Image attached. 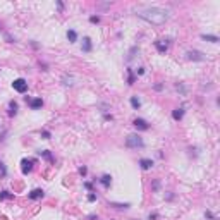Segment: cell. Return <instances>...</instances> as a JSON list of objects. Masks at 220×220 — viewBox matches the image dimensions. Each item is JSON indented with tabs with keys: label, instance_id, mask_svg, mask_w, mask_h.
Segmentation results:
<instances>
[{
	"label": "cell",
	"instance_id": "cell-1",
	"mask_svg": "<svg viewBox=\"0 0 220 220\" xmlns=\"http://www.w3.org/2000/svg\"><path fill=\"white\" fill-rule=\"evenodd\" d=\"M136 14L151 24H163L169 19V11L162 7H138Z\"/></svg>",
	"mask_w": 220,
	"mask_h": 220
},
{
	"label": "cell",
	"instance_id": "cell-2",
	"mask_svg": "<svg viewBox=\"0 0 220 220\" xmlns=\"http://www.w3.org/2000/svg\"><path fill=\"white\" fill-rule=\"evenodd\" d=\"M126 146L127 148H141L143 146V140L138 134H129L126 140Z\"/></svg>",
	"mask_w": 220,
	"mask_h": 220
},
{
	"label": "cell",
	"instance_id": "cell-3",
	"mask_svg": "<svg viewBox=\"0 0 220 220\" xmlns=\"http://www.w3.org/2000/svg\"><path fill=\"white\" fill-rule=\"evenodd\" d=\"M12 88H14L17 93H24L28 90L26 79H22V77H19V79H14V83H12Z\"/></svg>",
	"mask_w": 220,
	"mask_h": 220
},
{
	"label": "cell",
	"instance_id": "cell-4",
	"mask_svg": "<svg viewBox=\"0 0 220 220\" xmlns=\"http://www.w3.org/2000/svg\"><path fill=\"white\" fill-rule=\"evenodd\" d=\"M188 59L189 60H205L206 57L201 52H198V50H191V52H188Z\"/></svg>",
	"mask_w": 220,
	"mask_h": 220
},
{
	"label": "cell",
	"instance_id": "cell-5",
	"mask_svg": "<svg viewBox=\"0 0 220 220\" xmlns=\"http://www.w3.org/2000/svg\"><path fill=\"white\" fill-rule=\"evenodd\" d=\"M21 165H22V174H28V172H31V169H33V160H24L21 162Z\"/></svg>",
	"mask_w": 220,
	"mask_h": 220
},
{
	"label": "cell",
	"instance_id": "cell-6",
	"mask_svg": "<svg viewBox=\"0 0 220 220\" xmlns=\"http://www.w3.org/2000/svg\"><path fill=\"white\" fill-rule=\"evenodd\" d=\"M134 126L138 129H141V131H146V129L150 127V126H148V122H146V120H143V119H136V120H134Z\"/></svg>",
	"mask_w": 220,
	"mask_h": 220
},
{
	"label": "cell",
	"instance_id": "cell-7",
	"mask_svg": "<svg viewBox=\"0 0 220 220\" xmlns=\"http://www.w3.org/2000/svg\"><path fill=\"white\" fill-rule=\"evenodd\" d=\"M140 165L143 170H148V169H151L153 167V162L150 160V158H143V160H140Z\"/></svg>",
	"mask_w": 220,
	"mask_h": 220
},
{
	"label": "cell",
	"instance_id": "cell-8",
	"mask_svg": "<svg viewBox=\"0 0 220 220\" xmlns=\"http://www.w3.org/2000/svg\"><path fill=\"white\" fill-rule=\"evenodd\" d=\"M29 198H31V199H40V198H43V191H41V189H33L31 193H29Z\"/></svg>",
	"mask_w": 220,
	"mask_h": 220
},
{
	"label": "cell",
	"instance_id": "cell-9",
	"mask_svg": "<svg viewBox=\"0 0 220 220\" xmlns=\"http://www.w3.org/2000/svg\"><path fill=\"white\" fill-rule=\"evenodd\" d=\"M41 105H43L41 98H34V100H31V102H29V107H31V108H34V110H36V108H40Z\"/></svg>",
	"mask_w": 220,
	"mask_h": 220
},
{
	"label": "cell",
	"instance_id": "cell-10",
	"mask_svg": "<svg viewBox=\"0 0 220 220\" xmlns=\"http://www.w3.org/2000/svg\"><path fill=\"white\" fill-rule=\"evenodd\" d=\"M83 50L84 52H91V40L90 38H84L83 40Z\"/></svg>",
	"mask_w": 220,
	"mask_h": 220
},
{
	"label": "cell",
	"instance_id": "cell-11",
	"mask_svg": "<svg viewBox=\"0 0 220 220\" xmlns=\"http://www.w3.org/2000/svg\"><path fill=\"white\" fill-rule=\"evenodd\" d=\"M182 115H184V110H182V108H176V110H174V113H172V117L176 119V120H181V119H182Z\"/></svg>",
	"mask_w": 220,
	"mask_h": 220
},
{
	"label": "cell",
	"instance_id": "cell-12",
	"mask_svg": "<svg viewBox=\"0 0 220 220\" xmlns=\"http://www.w3.org/2000/svg\"><path fill=\"white\" fill-rule=\"evenodd\" d=\"M100 182H102L103 186H105V188H108V186H110V182H112V177H110L108 174H105V176H103V177L100 179Z\"/></svg>",
	"mask_w": 220,
	"mask_h": 220
},
{
	"label": "cell",
	"instance_id": "cell-13",
	"mask_svg": "<svg viewBox=\"0 0 220 220\" xmlns=\"http://www.w3.org/2000/svg\"><path fill=\"white\" fill-rule=\"evenodd\" d=\"M155 47H156V50H158L160 54H165V52H167V45H165V43H162V41H155Z\"/></svg>",
	"mask_w": 220,
	"mask_h": 220
},
{
	"label": "cell",
	"instance_id": "cell-14",
	"mask_svg": "<svg viewBox=\"0 0 220 220\" xmlns=\"http://www.w3.org/2000/svg\"><path fill=\"white\" fill-rule=\"evenodd\" d=\"M67 38H69V41H71V43H74L76 40H77V34H76V31L69 29V31H67Z\"/></svg>",
	"mask_w": 220,
	"mask_h": 220
},
{
	"label": "cell",
	"instance_id": "cell-15",
	"mask_svg": "<svg viewBox=\"0 0 220 220\" xmlns=\"http://www.w3.org/2000/svg\"><path fill=\"white\" fill-rule=\"evenodd\" d=\"M201 38H203V40H206V41H212V43H217V41H218V38L213 36V34H203Z\"/></svg>",
	"mask_w": 220,
	"mask_h": 220
},
{
	"label": "cell",
	"instance_id": "cell-16",
	"mask_svg": "<svg viewBox=\"0 0 220 220\" xmlns=\"http://www.w3.org/2000/svg\"><path fill=\"white\" fill-rule=\"evenodd\" d=\"M131 105H133V108H136V110H138V108L141 107V102L136 97H133V98H131Z\"/></svg>",
	"mask_w": 220,
	"mask_h": 220
},
{
	"label": "cell",
	"instance_id": "cell-17",
	"mask_svg": "<svg viewBox=\"0 0 220 220\" xmlns=\"http://www.w3.org/2000/svg\"><path fill=\"white\" fill-rule=\"evenodd\" d=\"M9 107H11V112H9V113H11V115H16V112H17V103L16 102H11V103H9Z\"/></svg>",
	"mask_w": 220,
	"mask_h": 220
},
{
	"label": "cell",
	"instance_id": "cell-18",
	"mask_svg": "<svg viewBox=\"0 0 220 220\" xmlns=\"http://www.w3.org/2000/svg\"><path fill=\"white\" fill-rule=\"evenodd\" d=\"M5 198H12V194H9L7 191H2L0 193V199H5Z\"/></svg>",
	"mask_w": 220,
	"mask_h": 220
},
{
	"label": "cell",
	"instance_id": "cell-19",
	"mask_svg": "<svg viewBox=\"0 0 220 220\" xmlns=\"http://www.w3.org/2000/svg\"><path fill=\"white\" fill-rule=\"evenodd\" d=\"M64 84H72V77H67V76H64Z\"/></svg>",
	"mask_w": 220,
	"mask_h": 220
},
{
	"label": "cell",
	"instance_id": "cell-20",
	"mask_svg": "<svg viewBox=\"0 0 220 220\" xmlns=\"http://www.w3.org/2000/svg\"><path fill=\"white\" fill-rule=\"evenodd\" d=\"M41 155L45 156V158H47V160H52V155H50L48 151H41Z\"/></svg>",
	"mask_w": 220,
	"mask_h": 220
},
{
	"label": "cell",
	"instance_id": "cell-21",
	"mask_svg": "<svg viewBox=\"0 0 220 220\" xmlns=\"http://www.w3.org/2000/svg\"><path fill=\"white\" fill-rule=\"evenodd\" d=\"M90 21H91V22H100V17H98V16H91V17H90Z\"/></svg>",
	"mask_w": 220,
	"mask_h": 220
},
{
	"label": "cell",
	"instance_id": "cell-22",
	"mask_svg": "<svg viewBox=\"0 0 220 220\" xmlns=\"http://www.w3.org/2000/svg\"><path fill=\"white\" fill-rule=\"evenodd\" d=\"M41 136L45 138V140H50V133H48V131H43V133H41Z\"/></svg>",
	"mask_w": 220,
	"mask_h": 220
},
{
	"label": "cell",
	"instance_id": "cell-23",
	"mask_svg": "<svg viewBox=\"0 0 220 220\" xmlns=\"http://www.w3.org/2000/svg\"><path fill=\"white\" fill-rule=\"evenodd\" d=\"M134 83V76H133V72L129 71V84H133Z\"/></svg>",
	"mask_w": 220,
	"mask_h": 220
},
{
	"label": "cell",
	"instance_id": "cell-24",
	"mask_svg": "<svg viewBox=\"0 0 220 220\" xmlns=\"http://www.w3.org/2000/svg\"><path fill=\"white\" fill-rule=\"evenodd\" d=\"M86 172H88V169H86V167H81V169H79V174H81V176H86Z\"/></svg>",
	"mask_w": 220,
	"mask_h": 220
},
{
	"label": "cell",
	"instance_id": "cell-25",
	"mask_svg": "<svg viewBox=\"0 0 220 220\" xmlns=\"http://www.w3.org/2000/svg\"><path fill=\"white\" fill-rule=\"evenodd\" d=\"M88 199H90V201H95V199H97V196H95V194H88Z\"/></svg>",
	"mask_w": 220,
	"mask_h": 220
},
{
	"label": "cell",
	"instance_id": "cell-26",
	"mask_svg": "<svg viewBox=\"0 0 220 220\" xmlns=\"http://www.w3.org/2000/svg\"><path fill=\"white\" fill-rule=\"evenodd\" d=\"M138 74H140V76L145 74V69H143V67H140V69H138Z\"/></svg>",
	"mask_w": 220,
	"mask_h": 220
}]
</instances>
